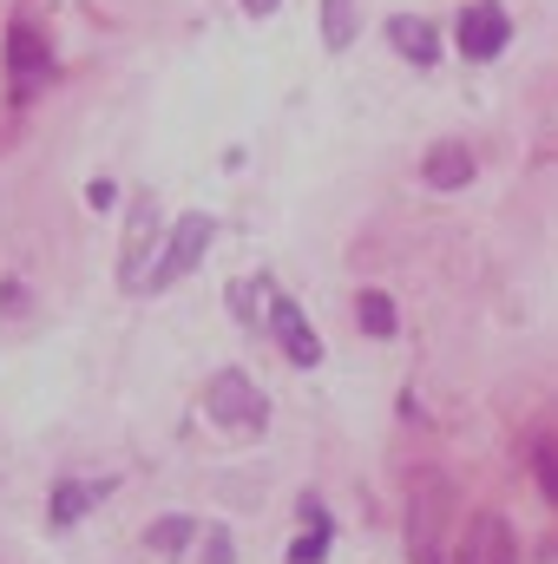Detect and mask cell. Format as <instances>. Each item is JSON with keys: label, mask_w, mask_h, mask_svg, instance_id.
Masks as SVG:
<instances>
[{"label": "cell", "mask_w": 558, "mask_h": 564, "mask_svg": "<svg viewBox=\"0 0 558 564\" xmlns=\"http://www.w3.org/2000/svg\"><path fill=\"white\" fill-rule=\"evenodd\" d=\"M204 414L224 426V433H264V421H270L264 394H257L250 375H237V368L211 375V388H204Z\"/></svg>", "instance_id": "cell-1"}, {"label": "cell", "mask_w": 558, "mask_h": 564, "mask_svg": "<svg viewBox=\"0 0 558 564\" xmlns=\"http://www.w3.org/2000/svg\"><path fill=\"white\" fill-rule=\"evenodd\" d=\"M211 217L204 210H191V217H178V230H171V243H164V257L151 263V276H144V289H171L178 276H191L197 270V257H204V243H211Z\"/></svg>", "instance_id": "cell-2"}, {"label": "cell", "mask_w": 558, "mask_h": 564, "mask_svg": "<svg viewBox=\"0 0 558 564\" xmlns=\"http://www.w3.org/2000/svg\"><path fill=\"white\" fill-rule=\"evenodd\" d=\"M453 40H460V53H466V59H493V53L513 40V20H506L493 0H473V7H460Z\"/></svg>", "instance_id": "cell-3"}, {"label": "cell", "mask_w": 558, "mask_h": 564, "mask_svg": "<svg viewBox=\"0 0 558 564\" xmlns=\"http://www.w3.org/2000/svg\"><path fill=\"white\" fill-rule=\"evenodd\" d=\"M460 564H513V525H506L500 512L466 519V532H460Z\"/></svg>", "instance_id": "cell-4"}, {"label": "cell", "mask_w": 558, "mask_h": 564, "mask_svg": "<svg viewBox=\"0 0 558 564\" xmlns=\"http://www.w3.org/2000/svg\"><path fill=\"white\" fill-rule=\"evenodd\" d=\"M270 328H277L282 355H289L296 368H315V361H322V341H315V328L302 322V308H296L289 295H270Z\"/></svg>", "instance_id": "cell-5"}, {"label": "cell", "mask_w": 558, "mask_h": 564, "mask_svg": "<svg viewBox=\"0 0 558 564\" xmlns=\"http://www.w3.org/2000/svg\"><path fill=\"white\" fill-rule=\"evenodd\" d=\"M7 73H13L20 86L53 73V59H46V40L33 33V20H13V26H7Z\"/></svg>", "instance_id": "cell-6"}, {"label": "cell", "mask_w": 558, "mask_h": 564, "mask_svg": "<svg viewBox=\"0 0 558 564\" xmlns=\"http://www.w3.org/2000/svg\"><path fill=\"white\" fill-rule=\"evenodd\" d=\"M433 519H440V479L427 473L420 479V492H415V519H408V552H415L420 564H440V532H433Z\"/></svg>", "instance_id": "cell-7"}, {"label": "cell", "mask_w": 558, "mask_h": 564, "mask_svg": "<svg viewBox=\"0 0 558 564\" xmlns=\"http://www.w3.org/2000/svg\"><path fill=\"white\" fill-rule=\"evenodd\" d=\"M420 177H427L433 191H460V184H473V151L460 139H440L420 158Z\"/></svg>", "instance_id": "cell-8"}, {"label": "cell", "mask_w": 558, "mask_h": 564, "mask_svg": "<svg viewBox=\"0 0 558 564\" xmlns=\"http://www.w3.org/2000/svg\"><path fill=\"white\" fill-rule=\"evenodd\" d=\"M99 499H106V479H66V486L46 499V519H53V525H73V519H86Z\"/></svg>", "instance_id": "cell-9"}, {"label": "cell", "mask_w": 558, "mask_h": 564, "mask_svg": "<svg viewBox=\"0 0 558 564\" xmlns=\"http://www.w3.org/2000/svg\"><path fill=\"white\" fill-rule=\"evenodd\" d=\"M144 237H158L151 230V197H132V217H126V257H119V276H126V289H144Z\"/></svg>", "instance_id": "cell-10"}, {"label": "cell", "mask_w": 558, "mask_h": 564, "mask_svg": "<svg viewBox=\"0 0 558 564\" xmlns=\"http://www.w3.org/2000/svg\"><path fill=\"white\" fill-rule=\"evenodd\" d=\"M388 40H395L415 66H433V59H440V33H433L427 20H415V13H395V20H388Z\"/></svg>", "instance_id": "cell-11"}, {"label": "cell", "mask_w": 558, "mask_h": 564, "mask_svg": "<svg viewBox=\"0 0 558 564\" xmlns=\"http://www.w3.org/2000/svg\"><path fill=\"white\" fill-rule=\"evenodd\" d=\"M355 322H362L375 341H388V335H395V302H388L382 289H362V295H355Z\"/></svg>", "instance_id": "cell-12"}, {"label": "cell", "mask_w": 558, "mask_h": 564, "mask_svg": "<svg viewBox=\"0 0 558 564\" xmlns=\"http://www.w3.org/2000/svg\"><path fill=\"white\" fill-rule=\"evenodd\" d=\"M355 0H322V40H329V53H342V46H355Z\"/></svg>", "instance_id": "cell-13"}, {"label": "cell", "mask_w": 558, "mask_h": 564, "mask_svg": "<svg viewBox=\"0 0 558 564\" xmlns=\"http://www.w3.org/2000/svg\"><path fill=\"white\" fill-rule=\"evenodd\" d=\"M533 479H539V492L558 506V433H539L533 440Z\"/></svg>", "instance_id": "cell-14"}, {"label": "cell", "mask_w": 558, "mask_h": 564, "mask_svg": "<svg viewBox=\"0 0 558 564\" xmlns=\"http://www.w3.org/2000/svg\"><path fill=\"white\" fill-rule=\"evenodd\" d=\"M191 532H197V525H191V519H158V525H151V532H144V545H151V552H178V545H184V539H191Z\"/></svg>", "instance_id": "cell-15"}, {"label": "cell", "mask_w": 558, "mask_h": 564, "mask_svg": "<svg viewBox=\"0 0 558 564\" xmlns=\"http://www.w3.org/2000/svg\"><path fill=\"white\" fill-rule=\"evenodd\" d=\"M244 7H250L257 20H264V13H277V0H244Z\"/></svg>", "instance_id": "cell-16"}]
</instances>
